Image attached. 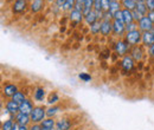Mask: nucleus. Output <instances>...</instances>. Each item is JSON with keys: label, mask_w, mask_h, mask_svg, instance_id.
Here are the masks:
<instances>
[{"label": "nucleus", "mask_w": 154, "mask_h": 130, "mask_svg": "<svg viewBox=\"0 0 154 130\" xmlns=\"http://www.w3.org/2000/svg\"><path fill=\"white\" fill-rule=\"evenodd\" d=\"M59 110V108H57V107H54V108H50L49 110H48V112H46V115L48 116H54L56 112Z\"/></svg>", "instance_id": "f704fd0d"}, {"label": "nucleus", "mask_w": 154, "mask_h": 130, "mask_svg": "<svg viewBox=\"0 0 154 130\" xmlns=\"http://www.w3.org/2000/svg\"><path fill=\"white\" fill-rule=\"evenodd\" d=\"M101 4H102V0H95L94 1V11L96 12H101Z\"/></svg>", "instance_id": "2f4dec72"}, {"label": "nucleus", "mask_w": 154, "mask_h": 130, "mask_svg": "<svg viewBox=\"0 0 154 130\" xmlns=\"http://www.w3.org/2000/svg\"><path fill=\"white\" fill-rule=\"evenodd\" d=\"M113 30V24L110 23V20H103L101 23V33L103 36H108Z\"/></svg>", "instance_id": "0eeeda50"}, {"label": "nucleus", "mask_w": 154, "mask_h": 130, "mask_svg": "<svg viewBox=\"0 0 154 130\" xmlns=\"http://www.w3.org/2000/svg\"><path fill=\"white\" fill-rule=\"evenodd\" d=\"M147 17H148V18H149V20H151V21L154 24V11H149Z\"/></svg>", "instance_id": "58836bf2"}, {"label": "nucleus", "mask_w": 154, "mask_h": 130, "mask_svg": "<svg viewBox=\"0 0 154 130\" xmlns=\"http://www.w3.org/2000/svg\"><path fill=\"white\" fill-rule=\"evenodd\" d=\"M142 17H145V13L147 12V6L142 1H136V8H135Z\"/></svg>", "instance_id": "412c9836"}, {"label": "nucleus", "mask_w": 154, "mask_h": 130, "mask_svg": "<svg viewBox=\"0 0 154 130\" xmlns=\"http://www.w3.org/2000/svg\"><path fill=\"white\" fill-rule=\"evenodd\" d=\"M110 2L112 0H102V4H101V10L103 12H109V8H110Z\"/></svg>", "instance_id": "cd10ccee"}, {"label": "nucleus", "mask_w": 154, "mask_h": 130, "mask_svg": "<svg viewBox=\"0 0 154 130\" xmlns=\"http://www.w3.org/2000/svg\"><path fill=\"white\" fill-rule=\"evenodd\" d=\"M6 110L10 113H17V112L19 111V104L16 103L14 101H10L6 104Z\"/></svg>", "instance_id": "9b49d317"}, {"label": "nucleus", "mask_w": 154, "mask_h": 130, "mask_svg": "<svg viewBox=\"0 0 154 130\" xmlns=\"http://www.w3.org/2000/svg\"><path fill=\"white\" fill-rule=\"evenodd\" d=\"M70 19H71L75 24H78V23H81L82 19H83V13L74 8V10L71 11V13H70Z\"/></svg>", "instance_id": "f8f14e48"}, {"label": "nucleus", "mask_w": 154, "mask_h": 130, "mask_svg": "<svg viewBox=\"0 0 154 130\" xmlns=\"http://www.w3.org/2000/svg\"><path fill=\"white\" fill-rule=\"evenodd\" d=\"M44 96H45V91H44V89L39 88V89L36 90V92H35V98H36L37 101H43Z\"/></svg>", "instance_id": "c85d7f7f"}, {"label": "nucleus", "mask_w": 154, "mask_h": 130, "mask_svg": "<svg viewBox=\"0 0 154 130\" xmlns=\"http://www.w3.org/2000/svg\"><path fill=\"white\" fill-rule=\"evenodd\" d=\"M19 130H27V128H26V125H20Z\"/></svg>", "instance_id": "c03bdc74"}, {"label": "nucleus", "mask_w": 154, "mask_h": 130, "mask_svg": "<svg viewBox=\"0 0 154 130\" xmlns=\"http://www.w3.org/2000/svg\"><path fill=\"white\" fill-rule=\"evenodd\" d=\"M142 40V35L139 30H134V31H131L127 33L126 36V41L129 44V45H137L140 41Z\"/></svg>", "instance_id": "f257e3e1"}, {"label": "nucleus", "mask_w": 154, "mask_h": 130, "mask_svg": "<svg viewBox=\"0 0 154 130\" xmlns=\"http://www.w3.org/2000/svg\"><path fill=\"white\" fill-rule=\"evenodd\" d=\"M123 7H126V10L129 11H134L136 8V0H121Z\"/></svg>", "instance_id": "6ab92c4d"}, {"label": "nucleus", "mask_w": 154, "mask_h": 130, "mask_svg": "<svg viewBox=\"0 0 154 130\" xmlns=\"http://www.w3.org/2000/svg\"><path fill=\"white\" fill-rule=\"evenodd\" d=\"M31 119L35 122V123H38L40 121H44L43 118H44V116H45V110H44V108H42V107H36V108H33V110L31 112Z\"/></svg>", "instance_id": "f03ea898"}, {"label": "nucleus", "mask_w": 154, "mask_h": 130, "mask_svg": "<svg viewBox=\"0 0 154 130\" xmlns=\"http://www.w3.org/2000/svg\"><path fill=\"white\" fill-rule=\"evenodd\" d=\"M151 55L154 57V45H152V46H151Z\"/></svg>", "instance_id": "37998d69"}, {"label": "nucleus", "mask_w": 154, "mask_h": 130, "mask_svg": "<svg viewBox=\"0 0 154 130\" xmlns=\"http://www.w3.org/2000/svg\"><path fill=\"white\" fill-rule=\"evenodd\" d=\"M85 19V21H87V24H89V25H93V24H95L97 21V19H98V16H97L96 11H91L88 16H85L84 17Z\"/></svg>", "instance_id": "f3484780"}, {"label": "nucleus", "mask_w": 154, "mask_h": 130, "mask_svg": "<svg viewBox=\"0 0 154 130\" xmlns=\"http://www.w3.org/2000/svg\"><path fill=\"white\" fill-rule=\"evenodd\" d=\"M93 1H95V0H93Z\"/></svg>", "instance_id": "de8ad7c7"}, {"label": "nucleus", "mask_w": 154, "mask_h": 130, "mask_svg": "<svg viewBox=\"0 0 154 130\" xmlns=\"http://www.w3.org/2000/svg\"><path fill=\"white\" fill-rule=\"evenodd\" d=\"M79 78H81V79H83V80H85V82H88V80H90V79H91V77H90L89 74H79Z\"/></svg>", "instance_id": "4c0bfd02"}, {"label": "nucleus", "mask_w": 154, "mask_h": 130, "mask_svg": "<svg viewBox=\"0 0 154 130\" xmlns=\"http://www.w3.org/2000/svg\"><path fill=\"white\" fill-rule=\"evenodd\" d=\"M33 110V107H32V103L27 99H25L23 103L19 104V112L24 113V115H31V112Z\"/></svg>", "instance_id": "39448f33"}, {"label": "nucleus", "mask_w": 154, "mask_h": 130, "mask_svg": "<svg viewBox=\"0 0 154 130\" xmlns=\"http://www.w3.org/2000/svg\"><path fill=\"white\" fill-rule=\"evenodd\" d=\"M30 130H42V127H40V125H37V124H36V125H32Z\"/></svg>", "instance_id": "a19ab883"}, {"label": "nucleus", "mask_w": 154, "mask_h": 130, "mask_svg": "<svg viewBox=\"0 0 154 130\" xmlns=\"http://www.w3.org/2000/svg\"><path fill=\"white\" fill-rule=\"evenodd\" d=\"M132 13H133V17H134L135 20H137V21H140L141 20V18H142V16L136 11V10H134V11H132Z\"/></svg>", "instance_id": "e433bc0d"}, {"label": "nucleus", "mask_w": 154, "mask_h": 130, "mask_svg": "<svg viewBox=\"0 0 154 130\" xmlns=\"http://www.w3.org/2000/svg\"><path fill=\"white\" fill-rule=\"evenodd\" d=\"M136 1H142V2H145L146 0H136Z\"/></svg>", "instance_id": "49530a36"}, {"label": "nucleus", "mask_w": 154, "mask_h": 130, "mask_svg": "<svg viewBox=\"0 0 154 130\" xmlns=\"http://www.w3.org/2000/svg\"><path fill=\"white\" fill-rule=\"evenodd\" d=\"M42 130H52L55 127V121L51 119V118H48V119H44L40 124Z\"/></svg>", "instance_id": "dca6fc26"}, {"label": "nucleus", "mask_w": 154, "mask_h": 130, "mask_svg": "<svg viewBox=\"0 0 154 130\" xmlns=\"http://www.w3.org/2000/svg\"><path fill=\"white\" fill-rule=\"evenodd\" d=\"M26 7V0H16L14 5H13V12L18 13V12H21L24 11Z\"/></svg>", "instance_id": "ddd939ff"}, {"label": "nucleus", "mask_w": 154, "mask_h": 130, "mask_svg": "<svg viewBox=\"0 0 154 130\" xmlns=\"http://www.w3.org/2000/svg\"><path fill=\"white\" fill-rule=\"evenodd\" d=\"M29 122H30L29 115H24V113H21V112H19V113L17 115V123H18L19 125H26Z\"/></svg>", "instance_id": "a211bd4d"}, {"label": "nucleus", "mask_w": 154, "mask_h": 130, "mask_svg": "<svg viewBox=\"0 0 154 130\" xmlns=\"http://www.w3.org/2000/svg\"><path fill=\"white\" fill-rule=\"evenodd\" d=\"M142 43L145 45H147V46L154 45V35L151 31H147V32L142 33Z\"/></svg>", "instance_id": "1a4fd4ad"}, {"label": "nucleus", "mask_w": 154, "mask_h": 130, "mask_svg": "<svg viewBox=\"0 0 154 130\" xmlns=\"http://www.w3.org/2000/svg\"><path fill=\"white\" fill-rule=\"evenodd\" d=\"M58 101V95L57 93H51L50 97H49V103L50 104H54Z\"/></svg>", "instance_id": "473e14b6"}, {"label": "nucleus", "mask_w": 154, "mask_h": 130, "mask_svg": "<svg viewBox=\"0 0 154 130\" xmlns=\"http://www.w3.org/2000/svg\"><path fill=\"white\" fill-rule=\"evenodd\" d=\"M44 1L43 0H33V2L31 4V11L32 12H38L43 8Z\"/></svg>", "instance_id": "4be33fe9"}, {"label": "nucleus", "mask_w": 154, "mask_h": 130, "mask_svg": "<svg viewBox=\"0 0 154 130\" xmlns=\"http://www.w3.org/2000/svg\"><path fill=\"white\" fill-rule=\"evenodd\" d=\"M113 31H114L115 35H119V36L123 35V32L126 31V24L123 21L114 19V21H113Z\"/></svg>", "instance_id": "20e7f679"}, {"label": "nucleus", "mask_w": 154, "mask_h": 130, "mask_svg": "<svg viewBox=\"0 0 154 130\" xmlns=\"http://www.w3.org/2000/svg\"><path fill=\"white\" fill-rule=\"evenodd\" d=\"M139 27H140L141 31L147 32V31H151L154 26H153V23L149 20L148 17H142L141 20L139 21Z\"/></svg>", "instance_id": "7ed1b4c3"}, {"label": "nucleus", "mask_w": 154, "mask_h": 130, "mask_svg": "<svg viewBox=\"0 0 154 130\" xmlns=\"http://www.w3.org/2000/svg\"><path fill=\"white\" fill-rule=\"evenodd\" d=\"M75 5H76V0H68L64 5H63V10L64 11H69V10H72L75 8Z\"/></svg>", "instance_id": "a878e982"}, {"label": "nucleus", "mask_w": 154, "mask_h": 130, "mask_svg": "<svg viewBox=\"0 0 154 130\" xmlns=\"http://www.w3.org/2000/svg\"><path fill=\"white\" fill-rule=\"evenodd\" d=\"M82 7H83V11H82V13H83V16L85 17V16H88L91 11H93V7H94V1L93 0H84L83 2H82Z\"/></svg>", "instance_id": "9d476101"}, {"label": "nucleus", "mask_w": 154, "mask_h": 130, "mask_svg": "<svg viewBox=\"0 0 154 130\" xmlns=\"http://www.w3.org/2000/svg\"><path fill=\"white\" fill-rule=\"evenodd\" d=\"M90 31H91L93 35H97L98 32H101V23L96 21L95 24L90 25Z\"/></svg>", "instance_id": "bb28decb"}, {"label": "nucleus", "mask_w": 154, "mask_h": 130, "mask_svg": "<svg viewBox=\"0 0 154 130\" xmlns=\"http://www.w3.org/2000/svg\"><path fill=\"white\" fill-rule=\"evenodd\" d=\"M117 11H120V2L117 0H112L110 2V8H109V13L112 16H114Z\"/></svg>", "instance_id": "b1692460"}, {"label": "nucleus", "mask_w": 154, "mask_h": 130, "mask_svg": "<svg viewBox=\"0 0 154 130\" xmlns=\"http://www.w3.org/2000/svg\"><path fill=\"white\" fill-rule=\"evenodd\" d=\"M122 12H123V23H125L126 25L132 24V23H133V20H134V17H133L132 11H129V10H126V8H125Z\"/></svg>", "instance_id": "2eb2a0df"}, {"label": "nucleus", "mask_w": 154, "mask_h": 130, "mask_svg": "<svg viewBox=\"0 0 154 130\" xmlns=\"http://www.w3.org/2000/svg\"><path fill=\"white\" fill-rule=\"evenodd\" d=\"M135 26H136V25H135L134 23H132V24H128V25H126V31H127V32L134 31V30H136V29H135Z\"/></svg>", "instance_id": "c9c22d12"}, {"label": "nucleus", "mask_w": 154, "mask_h": 130, "mask_svg": "<svg viewBox=\"0 0 154 130\" xmlns=\"http://www.w3.org/2000/svg\"><path fill=\"white\" fill-rule=\"evenodd\" d=\"M132 57H133V59H135V60H141V58H142V50H141L140 46H135L134 49H133Z\"/></svg>", "instance_id": "5701e85b"}, {"label": "nucleus", "mask_w": 154, "mask_h": 130, "mask_svg": "<svg viewBox=\"0 0 154 130\" xmlns=\"http://www.w3.org/2000/svg\"><path fill=\"white\" fill-rule=\"evenodd\" d=\"M122 68L125 71H131L133 68H134V59L133 57L131 56H126L122 60Z\"/></svg>", "instance_id": "6e6552de"}, {"label": "nucleus", "mask_w": 154, "mask_h": 130, "mask_svg": "<svg viewBox=\"0 0 154 130\" xmlns=\"http://www.w3.org/2000/svg\"><path fill=\"white\" fill-rule=\"evenodd\" d=\"M66 1H68V0H56V2H57V5L59 7H63V5H64Z\"/></svg>", "instance_id": "ea45409f"}, {"label": "nucleus", "mask_w": 154, "mask_h": 130, "mask_svg": "<svg viewBox=\"0 0 154 130\" xmlns=\"http://www.w3.org/2000/svg\"><path fill=\"white\" fill-rule=\"evenodd\" d=\"M71 127L70 122L68 119H60L57 122V129L58 130H69Z\"/></svg>", "instance_id": "aec40b11"}, {"label": "nucleus", "mask_w": 154, "mask_h": 130, "mask_svg": "<svg viewBox=\"0 0 154 130\" xmlns=\"http://www.w3.org/2000/svg\"><path fill=\"white\" fill-rule=\"evenodd\" d=\"M13 122H12V119H7L6 122H4V124H2V130H12L13 128Z\"/></svg>", "instance_id": "c756f323"}, {"label": "nucleus", "mask_w": 154, "mask_h": 130, "mask_svg": "<svg viewBox=\"0 0 154 130\" xmlns=\"http://www.w3.org/2000/svg\"><path fill=\"white\" fill-rule=\"evenodd\" d=\"M12 101H14L16 103H23L24 101H25V95L23 92H20V91H17V92L13 95V97H12Z\"/></svg>", "instance_id": "393cba45"}, {"label": "nucleus", "mask_w": 154, "mask_h": 130, "mask_svg": "<svg viewBox=\"0 0 154 130\" xmlns=\"http://www.w3.org/2000/svg\"><path fill=\"white\" fill-rule=\"evenodd\" d=\"M115 50L119 56H125L127 53V51H128V43L127 41H122V40L117 41L115 45Z\"/></svg>", "instance_id": "423d86ee"}, {"label": "nucleus", "mask_w": 154, "mask_h": 130, "mask_svg": "<svg viewBox=\"0 0 154 130\" xmlns=\"http://www.w3.org/2000/svg\"><path fill=\"white\" fill-rule=\"evenodd\" d=\"M145 4H146V6H147L148 12H149V11H154V0H146Z\"/></svg>", "instance_id": "7c9ffc66"}, {"label": "nucleus", "mask_w": 154, "mask_h": 130, "mask_svg": "<svg viewBox=\"0 0 154 130\" xmlns=\"http://www.w3.org/2000/svg\"><path fill=\"white\" fill-rule=\"evenodd\" d=\"M17 92V86L13 85V84H7L5 88H4V93L5 96L7 97H13V95Z\"/></svg>", "instance_id": "4468645a"}, {"label": "nucleus", "mask_w": 154, "mask_h": 130, "mask_svg": "<svg viewBox=\"0 0 154 130\" xmlns=\"http://www.w3.org/2000/svg\"><path fill=\"white\" fill-rule=\"evenodd\" d=\"M19 124H18V123H16V124H14V125H13V128H12V130H19Z\"/></svg>", "instance_id": "79ce46f5"}, {"label": "nucleus", "mask_w": 154, "mask_h": 130, "mask_svg": "<svg viewBox=\"0 0 154 130\" xmlns=\"http://www.w3.org/2000/svg\"><path fill=\"white\" fill-rule=\"evenodd\" d=\"M84 0H76V2H83Z\"/></svg>", "instance_id": "a18cd8bd"}, {"label": "nucleus", "mask_w": 154, "mask_h": 130, "mask_svg": "<svg viewBox=\"0 0 154 130\" xmlns=\"http://www.w3.org/2000/svg\"><path fill=\"white\" fill-rule=\"evenodd\" d=\"M113 18L116 19V20H120V21H123V12L122 11H117L113 16Z\"/></svg>", "instance_id": "72a5a7b5"}]
</instances>
